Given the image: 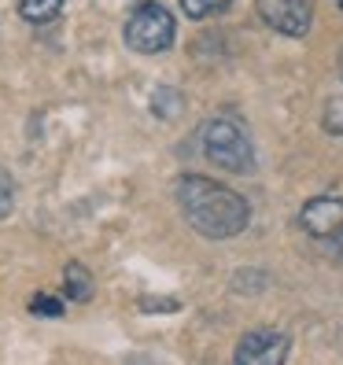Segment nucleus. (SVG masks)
<instances>
[{"label":"nucleus","instance_id":"obj_1","mask_svg":"<svg viewBox=\"0 0 343 365\" xmlns=\"http://www.w3.org/2000/svg\"><path fill=\"white\" fill-rule=\"evenodd\" d=\"M178 207L185 222L207 240H232L251 222V207L240 192L200 174H185L178 181Z\"/></svg>","mask_w":343,"mask_h":365},{"label":"nucleus","instance_id":"obj_2","mask_svg":"<svg viewBox=\"0 0 343 365\" xmlns=\"http://www.w3.org/2000/svg\"><path fill=\"white\" fill-rule=\"evenodd\" d=\"M200 152L207 155V163L229 170V174H251L255 170V144L244 125L229 115H214L200 125Z\"/></svg>","mask_w":343,"mask_h":365},{"label":"nucleus","instance_id":"obj_3","mask_svg":"<svg viewBox=\"0 0 343 365\" xmlns=\"http://www.w3.org/2000/svg\"><path fill=\"white\" fill-rule=\"evenodd\" d=\"M174 15H170L163 4L155 0H144V4L133 8V15L126 19V45L140 56H159L174 45Z\"/></svg>","mask_w":343,"mask_h":365},{"label":"nucleus","instance_id":"obj_4","mask_svg":"<svg viewBox=\"0 0 343 365\" xmlns=\"http://www.w3.org/2000/svg\"><path fill=\"white\" fill-rule=\"evenodd\" d=\"M299 225L321 244H343V200L339 196L307 200L299 210Z\"/></svg>","mask_w":343,"mask_h":365},{"label":"nucleus","instance_id":"obj_5","mask_svg":"<svg viewBox=\"0 0 343 365\" xmlns=\"http://www.w3.org/2000/svg\"><path fill=\"white\" fill-rule=\"evenodd\" d=\"M255 8H259V19L270 30L285 34V37H307L314 23L310 0H255Z\"/></svg>","mask_w":343,"mask_h":365},{"label":"nucleus","instance_id":"obj_6","mask_svg":"<svg viewBox=\"0 0 343 365\" xmlns=\"http://www.w3.org/2000/svg\"><path fill=\"white\" fill-rule=\"evenodd\" d=\"M292 351V339L285 332H273V329H259V332H247L237 343V354H232V365H285Z\"/></svg>","mask_w":343,"mask_h":365},{"label":"nucleus","instance_id":"obj_7","mask_svg":"<svg viewBox=\"0 0 343 365\" xmlns=\"http://www.w3.org/2000/svg\"><path fill=\"white\" fill-rule=\"evenodd\" d=\"M63 11V0H19V15L34 26H45Z\"/></svg>","mask_w":343,"mask_h":365},{"label":"nucleus","instance_id":"obj_8","mask_svg":"<svg viewBox=\"0 0 343 365\" xmlns=\"http://www.w3.org/2000/svg\"><path fill=\"white\" fill-rule=\"evenodd\" d=\"M63 288H67L71 299H89L93 295V277L85 273L81 262H71L67 269H63Z\"/></svg>","mask_w":343,"mask_h":365},{"label":"nucleus","instance_id":"obj_9","mask_svg":"<svg viewBox=\"0 0 343 365\" xmlns=\"http://www.w3.org/2000/svg\"><path fill=\"white\" fill-rule=\"evenodd\" d=\"M178 4H181V11H185L188 19H210V15L225 11L232 0H178Z\"/></svg>","mask_w":343,"mask_h":365},{"label":"nucleus","instance_id":"obj_10","mask_svg":"<svg viewBox=\"0 0 343 365\" xmlns=\"http://www.w3.org/2000/svg\"><path fill=\"white\" fill-rule=\"evenodd\" d=\"M325 130L329 133H343V96H332L325 103Z\"/></svg>","mask_w":343,"mask_h":365},{"label":"nucleus","instance_id":"obj_11","mask_svg":"<svg viewBox=\"0 0 343 365\" xmlns=\"http://www.w3.org/2000/svg\"><path fill=\"white\" fill-rule=\"evenodd\" d=\"M30 310H34V314H45V317H59V314H63V299L41 292V295L34 299V303H30Z\"/></svg>","mask_w":343,"mask_h":365},{"label":"nucleus","instance_id":"obj_12","mask_svg":"<svg viewBox=\"0 0 343 365\" xmlns=\"http://www.w3.org/2000/svg\"><path fill=\"white\" fill-rule=\"evenodd\" d=\"M15 207V188H11V178L0 170V218H8Z\"/></svg>","mask_w":343,"mask_h":365},{"label":"nucleus","instance_id":"obj_13","mask_svg":"<svg viewBox=\"0 0 343 365\" xmlns=\"http://www.w3.org/2000/svg\"><path fill=\"white\" fill-rule=\"evenodd\" d=\"M339 74H343V52H339Z\"/></svg>","mask_w":343,"mask_h":365},{"label":"nucleus","instance_id":"obj_14","mask_svg":"<svg viewBox=\"0 0 343 365\" xmlns=\"http://www.w3.org/2000/svg\"><path fill=\"white\" fill-rule=\"evenodd\" d=\"M336 4H339V11H343V0H336Z\"/></svg>","mask_w":343,"mask_h":365}]
</instances>
